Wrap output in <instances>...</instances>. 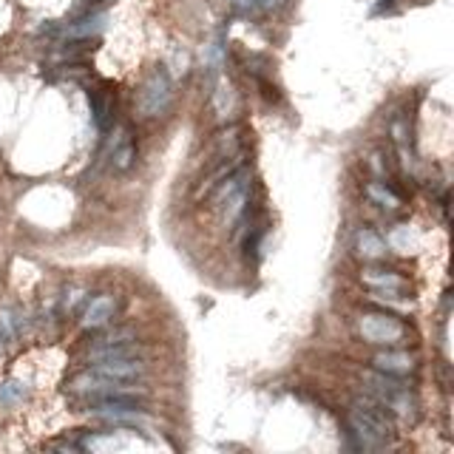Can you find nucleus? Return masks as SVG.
<instances>
[{
  "label": "nucleus",
  "instance_id": "obj_7",
  "mask_svg": "<svg viewBox=\"0 0 454 454\" xmlns=\"http://www.w3.org/2000/svg\"><path fill=\"white\" fill-rule=\"evenodd\" d=\"M103 26H105V15H89V18L77 20V23H71L63 34L65 37H91V34L103 32Z\"/></svg>",
  "mask_w": 454,
  "mask_h": 454
},
{
  "label": "nucleus",
  "instance_id": "obj_12",
  "mask_svg": "<svg viewBox=\"0 0 454 454\" xmlns=\"http://www.w3.org/2000/svg\"><path fill=\"white\" fill-rule=\"evenodd\" d=\"M369 196L372 199H377L384 207H398V196H392L387 188H381V185H369Z\"/></svg>",
  "mask_w": 454,
  "mask_h": 454
},
{
  "label": "nucleus",
  "instance_id": "obj_3",
  "mask_svg": "<svg viewBox=\"0 0 454 454\" xmlns=\"http://www.w3.org/2000/svg\"><path fill=\"white\" fill-rule=\"evenodd\" d=\"M171 103V80L165 71H154L142 86L139 94V111L145 117H157L160 111H165V105Z\"/></svg>",
  "mask_w": 454,
  "mask_h": 454
},
{
  "label": "nucleus",
  "instance_id": "obj_4",
  "mask_svg": "<svg viewBox=\"0 0 454 454\" xmlns=\"http://www.w3.org/2000/svg\"><path fill=\"white\" fill-rule=\"evenodd\" d=\"M403 327L389 316H363L361 318V335L372 344H395L403 338Z\"/></svg>",
  "mask_w": 454,
  "mask_h": 454
},
{
  "label": "nucleus",
  "instance_id": "obj_2",
  "mask_svg": "<svg viewBox=\"0 0 454 454\" xmlns=\"http://www.w3.org/2000/svg\"><path fill=\"white\" fill-rule=\"evenodd\" d=\"M247 188H250V174L247 171H239V174H231L227 182L219 188L216 193V205H224L227 207V221H236L242 213H245V205H247Z\"/></svg>",
  "mask_w": 454,
  "mask_h": 454
},
{
  "label": "nucleus",
  "instance_id": "obj_10",
  "mask_svg": "<svg viewBox=\"0 0 454 454\" xmlns=\"http://www.w3.org/2000/svg\"><path fill=\"white\" fill-rule=\"evenodd\" d=\"M358 253L366 256V259H377V256L387 253V245H384V239H377L375 233L363 231V233L358 236Z\"/></svg>",
  "mask_w": 454,
  "mask_h": 454
},
{
  "label": "nucleus",
  "instance_id": "obj_6",
  "mask_svg": "<svg viewBox=\"0 0 454 454\" xmlns=\"http://www.w3.org/2000/svg\"><path fill=\"white\" fill-rule=\"evenodd\" d=\"M114 310H117V301L111 295H97L83 313V327H89V330L105 327L114 318Z\"/></svg>",
  "mask_w": 454,
  "mask_h": 454
},
{
  "label": "nucleus",
  "instance_id": "obj_11",
  "mask_svg": "<svg viewBox=\"0 0 454 454\" xmlns=\"http://www.w3.org/2000/svg\"><path fill=\"white\" fill-rule=\"evenodd\" d=\"M26 398V384L20 381H6V384H0V403L4 406H15Z\"/></svg>",
  "mask_w": 454,
  "mask_h": 454
},
{
  "label": "nucleus",
  "instance_id": "obj_1",
  "mask_svg": "<svg viewBox=\"0 0 454 454\" xmlns=\"http://www.w3.org/2000/svg\"><path fill=\"white\" fill-rule=\"evenodd\" d=\"M349 426H352V432L358 434V440H361L366 448L384 446L387 437H389V420H387V415L381 412V406H375V403H369V401L352 406V412H349Z\"/></svg>",
  "mask_w": 454,
  "mask_h": 454
},
{
  "label": "nucleus",
  "instance_id": "obj_9",
  "mask_svg": "<svg viewBox=\"0 0 454 454\" xmlns=\"http://www.w3.org/2000/svg\"><path fill=\"white\" fill-rule=\"evenodd\" d=\"M363 281H366V284H372V287H381V290H387V287H392V290H403V287H406V281H403L401 275H395V273H384V270H366V273H363Z\"/></svg>",
  "mask_w": 454,
  "mask_h": 454
},
{
  "label": "nucleus",
  "instance_id": "obj_8",
  "mask_svg": "<svg viewBox=\"0 0 454 454\" xmlns=\"http://www.w3.org/2000/svg\"><path fill=\"white\" fill-rule=\"evenodd\" d=\"M375 366L384 372H409L412 369V358L403 352H381L375 358Z\"/></svg>",
  "mask_w": 454,
  "mask_h": 454
},
{
  "label": "nucleus",
  "instance_id": "obj_5",
  "mask_svg": "<svg viewBox=\"0 0 454 454\" xmlns=\"http://www.w3.org/2000/svg\"><path fill=\"white\" fill-rule=\"evenodd\" d=\"M91 372L105 375L111 381H136L145 375V363H139L136 358H103V363H97Z\"/></svg>",
  "mask_w": 454,
  "mask_h": 454
}]
</instances>
